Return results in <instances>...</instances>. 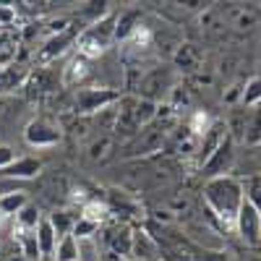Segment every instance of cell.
<instances>
[{"instance_id": "1f68e13d", "label": "cell", "mask_w": 261, "mask_h": 261, "mask_svg": "<svg viewBox=\"0 0 261 261\" xmlns=\"http://www.w3.org/2000/svg\"><path fill=\"white\" fill-rule=\"evenodd\" d=\"M3 222H6V214H3V212H0V225H3Z\"/></svg>"}, {"instance_id": "ba28073f", "label": "cell", "mask_w": 261, "mask_h": 261, "mask_svg": "<svg viewBox=\"0 0 261 261\" xmlns=\"http://www.w3.org/2000/svg\"><path fill=\"white\" fill-rule=\"evenodd\" d=\"M105 243L110 246V251L115 256H128L130 246H134V232H130L125 225H115L110 232L105 235Z\"/></svg>"}, {"instance_id": "83f0119b", "label": "cell", "mask_w": 261, "mask_h": 261, "mask_svg": "<svg viewBox=\"0 0 261 261\" xmlns=\"http://www.w3.org/2000/svg\"><path fill=\"white\" fill-rule=\"evenodd\" d=\"M241 102H243V105H258V102H261V79H251V81H248Z\"/></svg>"}, {"instance_id": "e0dca14e", "label": "cell", "mask_w": 261, "mask_h": 261, "mask_svg": "<svg viewBox=\"0 0 261 261\" xmlns=\"http://www.w3.org/2000/svg\"><path fill=\"white\" fill-rule=\"evenodd\" d=\"M18 243H21V248H24V256L27 261H34V258H39L42 253H39V246H37V235H34V230H21L18 227Z\"/></svg>"}, {"instance_id": "d6986e66", "label": "cell", "mask_w": 261, "mask_h": 261, "mask_svg": "<svg viewBox=\"0 0 261 261\" xmlns=\"http://www.w3.org/2000/svg\"><path fill=\"white\" fill-rule=\"evenodd\" d=\"M199 60H201V55H199V50H196L193 45H180V50L175 53V63L180 65V68H186V71L199 68Z\"/></svg>"}, {"instance_id": "9c48e42d", "label": "cell", "mask_w": 261, "mask_h": 261, "mask_svg": "<svg viewBox=\"0 0 261 261\" xmlns=\"http://www.w3.org/2000/svg\"><path fill=\"white\" fill-rule=\"evenodd\" d=\"M165 139V130L162 128H149L144 125L139 134H136V146H134V154H146V151H157L162 146Z\"/></svg>"}, {"instance_id": "4316f807", "label": "cell", "mask_w": 261, "mask_h": 261, "mask_svg": "<svg viewBox=\"0 0 261 261\" xmlns=\"http://www.w3.org/2000/svg\"><path fill=\"white\" fill-rule=\"evenodd\" d=\"M230 18H232V24L238 29H246V27H251L253 21H256V13L251 8H232L230 11Z\"/></svg>"}, {"instance_id": "8992f818", "label": "cell", "mask_w": 261, "mask_h": 261, "mask_svg": "<svg viewBox=\"0 0 261 261\" xmlns=\"http://www.w3.org/2000/svg\"><path fill=\"white\" fill-rule=\"evenodd\" d=\"M27 144L32 146H53L60 141V128L47 123V120H32L27 125Z\"/></svg>"}, {"instance_id": "cb8c5ba5", "label": "cell", "mask_w": 261, "mask_h": 261, "mask_svg": "<svg viewBox=\"0 0 261 261\" xmlns=\"http://www.w3.org/2000/svg\"><path fill=\"white\" fill-rule=\"evenodd\" d=\"M16 220H18V227H21V230H37V225H39V212H37V206L27 204L24 209L16 214Z\"/></svg>"}, {"instance_id": "4fadbf2b", "label": "cell", "mask_w": 261, "mask_h": 261, "mask_svg": "<svg viewBox=\"0 0 261 261\" xmlns=\"http://www.w3.org/2000/svg\"><path fill=\"white\" fill-rule=\"evenodd\" d=\"M79 246V258L76 261H105L102 256V246L97 238H81V241H76Z\"/></svg>"}, {"instance_id": "7402d4cb", "label": "cell", "mask_w": 261, "mask_h": 261, "mask_svg": "<svg viewBox=\"0 0 261 261\" xmlns=\"http://www.w3.org/2000/svg\"><path fill=\"white\" fill-rule=\"evenodd\" d=\"M256 110L251 113V120L246 125V141L248 144H261V102L253 105Z\"/></svg>"}, {"instance_id": "4dcf8cb0", "label": "cell", "mask_w": 261, "mask_h": 261, "mask_svg": "<svg viewBox=\"0 0 261 261\" xmlns=\"http://www.w3.org/2000/svg\"><path fill=\"white\" fill-rule=\"evenodd\" d=\"M204 261H230V258H227V253H206Z\"/></svg>"}, {"instance_id": "5b68a950", "label": "cell", "mask_w": 261, "mask_h": 261, "mask_svg": "<svg viewBox=\"0 0 261 261\" xmlns=\"http://www.w3.org/2000/svg\"><path fill=\"white\" fill-rule=\"evenodd\" d=\"M113 102H118V94L110 89H97V86H89V89H79L76 94V110L79 113H102L105 107H110Z\"/></svg>"}, {"instance_id": "603a6c76", "label": "cell", "mask_w": 261, "mask_h": 261, "mask_svg": "<svg viewBox=\"0 0 261 261\" xmlns=\"http://www.w3.org/2000/svg\"><path fill=\"white\" fill-rule=\"evenodd\" d=\"M50 225H53V230L58 235V241H60L63 235H71V230H73V220H71L68 212H55L50 217Z\"/></svg>"}, {"instance_id": "9a60e30c", "label": "cell", "mask_w": 261, "mask_h": 261, "mask_svg": "<svg viewBox=\"0 0 261 261\" xmlns=\"http://www.w3.org/2000/svg\"><path fill=\"white\" fill-rule=\"evenodd\" d=\"M24 206H27V193H24V191L0 196V212H3L6 217H8V214H18Z\"/></svg>"}, {"instance_id": "2e32d148", "label": "cell", "mask_w": 261, "mask_h": 261, "mask_svg": "<svg viewBox=\"0 0 261 261\" xmlns=\"http://www.w3.org/2000/svg\"><path fill=\"white\" fill-rule=\"evenodd\" d=\"M55 258L58 261H76L79 258V246L73 235H63L55 246Z\"/></svg>"}, {"instance_id": "ac0fdd59", "label": "cell", "mask_w": 261, "mask_h": 261, "mask_svg": "<svg viewBox=\"0 0 261 261\" xmlns=\"http://www.w3.org/2000/svg\"><path fill=\"white\" fill-rule=\"evenodd\" d=\"M141 24V21H139V13L136 11H128L125 16H120L118 21H115V39H128L130 37V32H134L136 27Z\"/></svg>"}, {"instance_id": "3957f363", "label": "cell", "mask_w": 261, "mask_h": 261, "mask_svg": "<svg viewBox=\"0 0 261 261\" xmlns=\"http://www.w3.org/2000/svg\"><path fill=\"white\" fill-rule=\"evenodd\" d=\"M235 227L241 230V238H243L248 246H256L261 241V214H258V209L248 199H243L241 209H238Z\"/></svg>"}, {"instance_id": "484cf974", "label": "cell", "mask_w": 261, "mask_h": 261, "mask_svg": "<svg viewBox=\"0 0 261 261\" xmlns=\"http://www.w3.org/2000/svg\"><path fill=\"white\" fill-rule=\"evenodd\" d=\"M125 45H128V47H141V50L149 47V45H151V32H149L146 27L139 24L134 32H130V37L125 39Z\"/></svg>"}, {"instance_id": "8fae6325", "label": "cell", "mask_w": 261, "mask_h": 261, "mask_svg": "<svg viewBox=\"0 0 261 261\" xmlns=\"http://www.w3.org/2000/svg\"><path fill=\"white\" fill-rule=\"evenodd\" d=\"M71 39H73V34H71V32H63L60 37H58V34H53V37L47 39V45L39 50V55H37V63H42V65H45V63L55 60V58H58V55H60L65 47L71 45Z\"/></svg>"}, {"instance_id": "52a82bcc", "label": "cell", "mask_w": 261, "mask_h": 261, "mask_svg": "<svg viewBox=\"0 0 261 261\" xmlns=\"http://www.w3.org/2000/svg\"><path fill=\"white\" fill-rule=\"evenodd\" d=\"M230 165H232V141L225 139L220 144V149H217L214 154L204 162V172H209V175H214V178H220L225 170H230Z\"/></svg>"}, {"instance_id": "7c38bea8", "label": "cell", "mask_w": 261, "mask_h": 261, "mask_svg": "<svg viewBox=\"0 0 261 261\" xmlns=\"http://www.w3.org/2000/svg\"><path fill=\"white\" fill-rule=\"evenodd\" d=\"M34 235H37V246H39V253H55V246H58V235H55V230H53V225H50V220H39V225H37V230H34Z\"/></svg>"}, {"instance_id": "f546056e", "label": "cell", "mask_w": 261, "mask_h": 261, "mask_svg": "<svg viewBox=\"0 0 261 261\" xmlns=\"http://www.w3.org/2000/svg\"><path fill=\"white\" fill-rule=\"evenodd\" d=\"M16 162V154L11 146H0V170H8Z\"/></svg>"}, {"instance_id": "7a4b0ae2", "label": "cell", "mask_w": 261, "mask_h": 261, "mask_svg": "<svg viewBox=\"0 0 261 261\" xmlns=\"http://www.w3.org/2000/svg\"><path fill=\"white\" fill-rule=\"evenodd\" d=\"M115 39V18H97L92 27H86L79 37H76V50L84 60H94L102 55V50Z\"/></svg>"}, {"instance_id": "277c9868", "label": "cell", "mask_w": 261, "mask_h": 261, "mask_svg": "<svg viewBox=\"0 0 261 261\" xmlns=\"http://www.w3.org/2000/svg\"><path fill=\"white\" fill-rule=\"evenodd\" d=\"M172 84H175V73H172L170 68H165V65H160V68L154 71H149L141 81H139V89H141V99H149V102H154L157 94L172 89Z\"/></svg>"}, {"instance_id": "d6a6232c", "label": "cell", "mask_w": 261, "mask_h": 261, "mask_svg": "<svg viewBox=\"0 0 261 261\" xmlns=\"http://www.w3.org/2000/svg\"><path fill=\"white\" fill-rule=\"evenodd\" d=\"M0 253H3V246H0Z\"/></svg>"}, {"instance_id": "ffe728a7", "label": "cell", "mask_w": 261, "mask_h": 261, "mask_svg": "<svg viewBox=\"0 0 261 261\" xmlns=\"http://www.w3.org/2000/svg\"><path fill=\"white\" fill-rule=\"evenodd\" d=\"M6 172H8L11 178H32V175H37V172H39V162L37 160H29V157L27 160H16Z\"/></svg>"}, {"instance_id": "30bf717a", "label": "cell", "mask_w": 261, "mask_h": 261, "mask_svg": "<svg viewBox=\"0 0 261 261\" xmlns=\"http://www.w3.org/2000/svg\"><path fill=\"white\" fill-rule=\"evenodd\" d=\"M227 139V125L222 123V120H217V123H212L209 125V130L204 134V144H201V160L206 162L217 149H220V144Z\"/></svg>"}, {"instance_id": "5bb4252c", "label": "cell", "mask_w": 261, "mask_h": 261, "mask_svg": "<svg viewBox=\"0 0 261 261\" xmlns=\"http://www.w3.org/2000/svg\"><path fill=\"white\" fill-rule=\"evenodd\" d=\"M86 63H89V60H84L81 55H76L68 65H65V71H63V84H65V86L79 84V79L86 76Z\"/></svg>"}, {"instance_id": "44dd1931", "label": "cell", "mask_w": 261, "mask_h": 261, "mask_svg": "<svg viewBox=\"0 0 261 261\" xmlns=\"http://www.w3.org/2000/svg\"><path fill=\"white\" fill-rule=\"evenodd\" d=\"M81 220H86V222H92V225L99 227L107 220V206L99 204V201H86L84 209H81Z\"/></svg>"}, {"instance_id": "f1b7e54d", "label": "cell", "mask_w": 261, "mask_h": 261, "mask_svg": "<svg viewBox=\"0 0 261 261\" xmlns=\"http://www.w3.org/2000/svg\"><path fill=\"white\" fill-rule=\"evenodd\" d=\"M196 136H204L206 130H209V115L204 113V110H199V113H193V118H191V125H188Z\"/></svg>"}, {"instance_id": "6da1fadb", "label": "cell", "mask_w": 261, "mask_h": 261, "mask_svg": "<svg viewBox=\"0 0 261 261\" xmlns=\"http://www.w3.org/2000/svg\"><path fill=\"white\" fill-rule=\"evenodd\" d=\"M204 196H206L209 209L225 222V227H235L238 209L243 204V186L232 180L230 175H220L206 183Z\"/></svg>"}, {"instance_id": "d4e9b609", "label": "cell", "mask_w": 261, "mask_h": 261, "mask_svg": "<svg viewBox=\"0 0 261 261\" xmlns=\"http://www.w3.org/2000/svg\"><path fill=\"white\" fill-rule=\"evenodd\" d=\"M154 241L146 235V232H134V246H130V253H139V256H151L154 253Z\"/></svg>"}]
</instances>
